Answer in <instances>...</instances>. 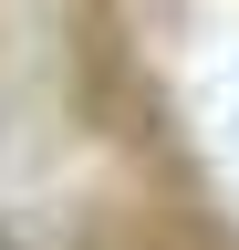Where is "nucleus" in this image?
<instances>
[{
  "label": "nucleus",
  "mask_w": 239,
  "mask_h": 250,
  "mask_svg": "<svg viewBox=\"0 0 239 250\" xmlns=\"http://www.w3.org/2000/svg\"><path fill=\"white\" fill-rule=\"evenodd\" d=\"M0 250H21V229H11V219H0Z\"/></svg>",
  "instance_id": "f257e3e1"
}]
</instances>
